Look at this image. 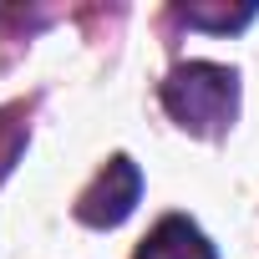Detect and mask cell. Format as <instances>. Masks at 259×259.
Masks as SVG:
<instances>
[{"label": "cell", "mask_w": 259, "mask_h": 259, "mask_svg": "<svg viewBox=\"0 0 259 259\" xmlns=\"http://www.w3.org/2000/svg\"><path fill=\"white\" fill-rule=\"evenodd\" d=\"M163 107L183 133L224 138L239 117V76H234V66H219V61L173 66L163 81Z\"/></svg>", "instance_id": "obj_1"}, {"label": "cell", "mask_w": 259, "mask_h": 259, "mask_svg": "<svg viewBox=\"0 0 259 259\" xmlns=\"http://www.w3.org/2000/svg\"><path fill=\"white\" fill-rule=\"evenodd\" d=\"M138 198H143V173H138L133 158L117 153V158L97 173V183L76 198V219L92 224V229H117L127 213L138 208Z\"/></svg>", "instance_id": "obj_2"}, {"label": "cell", "mask_w": 259, "mask_h": 259, "mask_svg": "<svg viewBox=\"0 0 259 259\" xmlns=\"http://www.w3.org/2000/svg\"><path fill=\"white\" fill-rule=\"evenodd\" d=\"M138 259H219L213 244L203 239V229L183 213H168L143 244H138Z\"/></svg>", "instance_id": "obj_3"}, {"label": "cell", "mask_w": 259, "mask_h": 259, "mask_svg": "<svg viewBox=\"0 0 259 259\" xmlns=\"http://www.w3.org/2000/svg\"><path fill=\"white\" fill-rule=\"evenodd\" d=\"M188 26H203V31H239L254 21V6H234V11H203V6H188L183 11Z\"/></svg>", "instance_id": "obj_4"}]
</instances>
